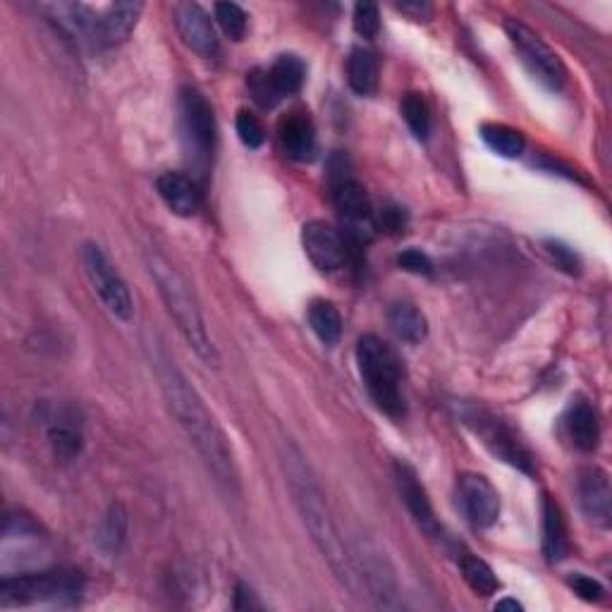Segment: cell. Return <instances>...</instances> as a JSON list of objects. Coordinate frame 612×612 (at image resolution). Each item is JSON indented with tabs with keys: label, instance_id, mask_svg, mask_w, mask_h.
Masks as SVG:
<instances>
[{
	"label": "cell",
	"instance_id": "1",
	"mask_svg": "<svg viewBox=\"0 0 612 612\" xmlns=\"http://www.w3.org/2000/svg\"><path fill=\"white\" fill-rule=\"evenodd\" d=\"M153 364H156V376L165 404H168L177 426L185 431V436L195 445V450L203 459V464L209 467L215 481L225 491L239 493V471L235 464V455L219 421H215L209 407L199 398V392L189 386L185 374L170 360L153 356Z\"/></svg>",
	"mask_w": 612,
	"mask_h": 612
},
{
	"label": "cell",
	"instance_id": "2",
	"mask_svg": "<svg viewBox=\"0 0 612 612\" xmlns=\"http://www.w3.org/2000/svg\"><path fill=\"white\" fill-rule=\"evenodd\" d=\"M283 469L292 501H295L297 513L306 531H309L314 545L318 548V553L323 555L330 572L336 574V579L344 589L356 596L362 589V584L360 577H356L352 557L340 539V531L336 527L333 515H330L321 486L316 483L309 464L304 462V455L292 443H287L283 450Z\"/></svg>",
	"mask_w": 612,
	"mask_h": 612
},
{
	"label": "cell",
	"instance_id": "3",
	"mask_svg": "<svg viewBox=\"0 0 612 612\" xmlns=\"http://www.w3.org/2000/svg\"><path fill=\"white\" fill-rule=\"evenodd\" d=\"M146 266L153 283L158 287V295L165 304V309H168V314L173 316L177 330H180L189 348L195 350L199 360H203L207 364L211 366L219 364V354H215V348L209 338L199 299L195 295V290H191L189 280L177 271V268L165 259L161 251L149 249Z\"/></svg>",
	"mask_w": 612,
	"mask_h": 612
},
{
	"label": "cell",
	"instance_id": "4",
	"mask_svg": "<svg viewBox=\"0 0 612 612\" xmlns=\"http://www.w3.org/2000/svg\"><path fill=\"white\" fill-rule=\"evenodd\" d=\"M356 364L368 398L382 414L402 419L407 414V400L402 390L400 356L386 340L378 336H364L356 342Z\"/></svg>",
	"mask_w": 612,
	"mask_h": 612
},
{
	"label": "cell",
	"instance_id": "5",
	"mask_svg": "<svg viewBox=\"0 0 612 612\" xmlns=\"http://www.w3.org/2000/svg\"><path fill=\"white\" fill-rule=\"evenodd\" d=\"M84 593V577L74 569H50L5 577L0 581V605H72Z\"/></svg>",
	"mask_w": 612,
	"mask_h": 612
},
{
	"label": "cell",
	"instance_id": "6",
	"mask_svg": "<svg viewBox=\"0 0 612 612\" xmlns=\"http://www.w3.org/2000/svg\"><path fill=\"white\" fill-rule=\"evenodd\" d=\"M177 113H180V132L187 156L203 168L211 163L215 142H219V125H215L209 98L197 86H183L180 98H177Z\"/></svg>",
	"mask_w": 612,
	"mask_h": 612
},
{
	"label": "cell",
	"instance_id": "7",
	"mask_svg": "<svg viewBox=\"0 0 612 612\" xmlns=\"http://www.w3.org/2000/svg\"><path fill=\"white\" fill-rule=\"evenodd\" d=\"M459 416H462V424H467L471 431L476 433L481 438V443L497 457L507 462L509 467H515L525 474H533V455L529 452V448L517 433L509 428L503 419H497L486 407H476V404H464L459 410Z\"/></svg>",
	"mask_w": 612,
	"mask_h": 612
},
{
	"label": "cell",
	"instance_id": "8",
	"mask_svg": "<svg viewBox=\"0 0 612 612\" xmlns=\"http://www.w3.org/2000/svg\"><path fill=\"white\" fill-rule=\"evenodd\" d=\"M505 32L509 44L515 48V54L521 60V66L529 70L533 80L543 84L545 89H551V92H560L567 82V70L555 50L519 20H507Z\"/></svg>",
	"mask_w": 612,
	"mask_h": 612
},
{
	"label": "cell",
	"instance_id": "9",
	"mask_svg": "<svg viewBox=\"0 0 612 612\" xmlns=\"http://www.w3.org/2000/svg\"><path fill=\"white\" fill-rule=\"evenodd\" d=\"M82 263L89 283H92L94 292L98 295L101 304L108 309V314L122 323H130L134 318L132 292L127 287L122 275L118 273V268H115L113 261L108 259V254L98 245H94V242H86L82 247Z\"/></svg>",
	"mask_w": 612,
	"mask_h": 612
},
{
	"label": "cell",
	"instance_id": "10",
	"mask_svg": "<svg viewBox=\"0 0 612 612\" xmlns=\"http://www.w3.org/2000/svg\"><path fill=\"white\" fill-rule=\"evenodd\" d=\"M330 197H333L342 219L354 225V229L372 225V199H368L364 185L350 173L344 161H333V165H330Z\"/></svg>",
	"mask_w": 612,
	"mask_h": 612
},
{
	"label": "cell",
	"instance_id": "11",
	"mask_svg": "<svg viewBox=\"0 0 612 612\" xmlns=\"http://www.w3.org/2000/svg\"><path fill=\"white\" fill-rule=\"evenodd\" d=\"M457 501L464 517L476 529H491L501 517V495L493 489V483L483 476L467 471L457 479Z\"/></svg>",
	"mask_w": 612,
	"mask_h": 612
},
{
	"label": "cell",
	"instance_id": "12",
	"mask_svg": "<svg viewBox=\"0 0 612 612\" xmlns=\"http://www.w3.org/2000/svg\"><path fill=\"white\" fill-rule=\"evenodd\" d=\"M395 483H398L400 497L407 513L412 515L414 525L424 531L428 539H443V527L436 517V509L431 505L424 483H421L416 469L410 462H404V459L395 462Z\"/></svg>",
	"mask_w": 612,
	"mask_h": 612
},
{
	"label": "cell",
	"instance_id": "13",
	"mask_svg": "<svg viewBox=\"0 0 612 612\" xmlns=\"http://www.w3.org/2000/svg\"><path fill=\"white\" fill-rule=\"evenodd\" d=\"M302 247L321 273L340 271L350 257L348 242L333 225L323 221H311L302 227Z\"/></svg>",
	"mask_w": 612,
	"mask_h": 612
},
{
	"label": "cell",
	"instance_id": "14",
	"mask_svg": "<svg viewBox=\"0 0 612 612\" xmlns=\"http://www.w3.org/2000/svg\"><path fill=\"white\" fill-rule=\"evenodd\" d=\"M46 438L58 462H74L84 450V431L80 414H76L72 407H56V410L46 416Z\"/></svg>",
	"mask_w": 612,
	"mask_h": 612
},
{
	"label": "cell",
	"instance_id": "15",
	"mask_svg": "<svg viewBox=\"0 0 612 612\" xmlns=\"http://www.w3.org/2000/svg\"><path fill=\"white\" fill-rule=\"evenodd\" d=\"M173 22L177 27V34L185 42L187 48L195 50L201 58H215L219 56V38H215V30L209 20L207 12L197 3H177L173 8Z\"/></svg>",
	"mask_w": 612,
	"mask_h": 612
},
{
	"label": "cell",
	"instance_id": "16",
	"mask_svg": "<svg viewBox=\"0 0 612 612\" xmlns=\"http://www.w3.org/2000/svg\"><path fill=\"white\" fill-rule=\"evenodd\" d=\"M577 495L586 519L593 521L596 527L608 529L612 519V491L608 471L601 467H586L577 479Z\"/></svg>",
	"mask_w": 612,
	"mask_h": 612
},
{
	"label": "cell",
	"instance_id": "17",
	"mask_svg": "<svg viewBox=\"0 0 612 612\" xmlns=\"http://www.w3.org/2000/svg\"><path fill=\"white\" fill-rule=\"evenodd\" d=\"M144 3H113L96 12L94 22V46L113 48L120 46L137 27Z\"/></svg>",
	"mask_w": 612,
	"mask_h": 612
},
{
	"label": "cell",
	"instance_id": "18",
	"mask_svg": "<svg viewBox=\"0 0 612 612\" xmlns=\"http://www.w3.org/2000/svg\"><path fill=\"white\" fill-rule=\"evenodd\" d=\"M278 139L285 156L292 161H311L316 153V127L309 113L292 110L278 122Z\"/></svg>",
	"mask_w": 612,
	"mask_h": 612
},
{
	"label": "cell",
	"instance_id": "19",
	"mask_svg": "<svg viewBox=\"0 0 612 612\" xmlns=\"http://www.w3.org/2000/svg\"><path fill=\"white\" fill-rule=\"evenodd\" d=\"M364 567H362V581L366 586L368 596L378 608H400L398 601V584H395L392 569L388 567L386 557H380L374 548H364Z\"/></svg>",
	"mask_w": 612,
	"mask_h": 612
},
{
	"label": "cell",
	"instance_id": "20",
	"mask_svg": "<svg viewBox=\"0 0 612 612\" xmlns=\"http://www.w3.org/2000/svg\"><path fill=\"white\" fill-rule=\"evenodd\" d=\"M156 191L165 207L180 219H191L201 207V191L185 173H163L156 180Z\"/></svg>",
	"mask_w": 612,
	"mask_h": 612
},
{
	"label": "cell",
	"instance_id": "21",
	"mask_svg": "<svg viewBox=\"0 0 612 612\" xmlns=\"http://www.w3.org/2000/svg\"><path fill=\"white\" fill-rule=\"evenodd\" d=\"M565 431L574 448L581 452H593L601 443V421L591 402L579 400L569 407L565 414Z\"/></svg>",
	"mask_w": 612,
	"mask_h": 612
},
{
	"label": "cell",
	"instance_id": "22",
	"mask_svg": "<svg viewBox=\"0 0 612 612\" xmlns=\"http://www.w3.org/2000/svg\"><path fill=\"white\" fill-rule=\"evenodd\" d=\"M569 551L563 509L551 495L543 497V555L548 563H560Z\"/></svg>",
	"mask_w": 612,
	"mask_h": 612
},
{
	"label": "cell",
	"instance_id": "23",
	"mask_svg": "<svg viewBox=\"0 0 612 612\" xmlns=\"http://www.w3.org/2000/svg\"><path fill=\"white\" fill-rule=\"evenodd\" d=\"M348 82L354 94L360 96H374L378 92L380 82V66L374 50L364 46L352 48L348 58Z\"/></svg>",
	"mask_w": 612,
	"mask_h": 612
},
{
	"label": "cell",
	"instance_id": "24",
	"mask_svg": "<svg viewBox=\"0 0 612 612\" xmlns=\"http://www.w3.org/2000/svg\"><path fill=\"white\" fill-rule=\"evenodd\" d=\"M266 76H268V84H271L275 96L283 101L285 96L297 94L302 89L304 76H306V66L299 56L283 54L273 60L271 68H266Z\"/></svg>",
	"mask_w": 612,
	"mask_h": 612
},
{
	"label": "cell",
	"instance_id": "25",
	"mask_svg": "<svg viewBox=\"0 0 612 612\" xmlns=\"http://www.w3.org/2000/svg\"><path fill=\"white\" fill-rule=\"evenodd\" d=\"M388 323L392 328V333L398 336L402 342L419 344V342H424L428 336L426 316L410 302H395L388 309Z\"/></svg>",
	"mask_w": 612,
	"mask_h": 612
},
{
	"label": "cell",
	"instance_id": "26",
	"mask_svg": "<svg viewBox=\"0 0 612 612\" xmlns=\"http://www.w3.org/2000/svg\"><path fill=\"white\" fill-rule=\"evenodd\" d=\"M309 326L316 333V338L321 340L328 348H333V344L340 342L342 338V316L338 311V306L333 302H326V299H316L309 306Z\"/></svg>",
	"mask_w": 612,
	"mask_h": 612
},
{
	"label": "cell",
	"instance_id": "27",
	"mask_svg": "<svg viewBox=\"0 0 612 612\" xmlns=\"http://www.w3.org/2000/svg\"><path fill=\"white\" fill-rule=\"evenodd\" d=\"M481 139L491 151H495L497 156L503 158H519L527 149L525 134L515 130V127H507L501 122L481 125Z\"/></svg>",
	"mask_w": 612,
	"mask_h": 612
},
{
	"label": "cell",
	"instance_id": "28",
	"mask_svg": "<svg viewBox=\"0 0 612 612\" xmlns=\"http://www.w3.org/2000/svg\"><path fill=\"white\" fill-rule=\"evenodd\" d=\"M459 572H462L467 586L476 596L486 598V596L497 593V589H501V581H497L491 565L483 563V560L476 555L464 553L462 557H459Z\"/></svg>",
	"mask_w": 612,
	"mask_h": 612
},
{
	"label": "cell",
	"instance_id": "29",
	"mask_svg": "<svg viewBox=\"0 0 612 612\" xmlns=\"http://www.w3.org/2000/svg\"><path fill=\"white\" fill-rule=\"evenodd\" d=\"M125 539H127V509L120 503H113L104 519V527H101L98 541L108 553H118Z\"/></svg>",
	"mask_w": 612,
	"mask_h": 612
},
{
	"label": "cell",
	"instance_id": "30",
	"mask_svg": "<svg viewBox=\"0 0 612 612\" xmlns=\"http://www.w3.org/2000/svg\"><path fill=\"white\" fill-rule=\"evenodd\" d=\"M402 118L412 130V134L424 142L431 132V108L426 98L421 94H407L402 98Z\"/></svg>",
	"mask_w": 612,
	"mask_h": 612
},
{
	"label": "cell",
	"instance_id": "31",
	"mask_svg": "<svg viewBox=\"0 0 612 612\" xmlns=\"http://www.w3.org/2000/svg\"><path fill=\"white\" fill-rule=\"evenodd\" d=\"M215 22L221 24V30L227 38L233 42H242L247 34V12L242 10L237 3H219L213 8Z\"/></svg>",
	"mask_w": 612,
	"mask_h": 612
},
{
	"label": "cell",
	"instance_id": "32",
	"mask_svg": "<svg viewBox=\"0 0 612 612\" xmlns=\"http://www.w3.org/2000/svg\"><path fill=\"white\" fill-rule=\"evenodd\" d=\"M235 127H237L239 142L245 144V146H249V149H259V146L266 142L263 125H261V120H259L254 113H249V110H239V113H237V120H235Z\"/></svg>",
	"mask_w": 612,
	"mask_h": 612
},
{
	"label": "cell",
	"instance_id": "33",
	"mask_svg": "<svg viewBox=\"0 0 612 612\" xmlns=\"http://www.w3.org/2000/svg\"><path fill=\"white\" fill-rule=\"evenodd\" d=\"M354 30L364 38H376L380 32V12L374 3H356L354 5Z\"/></svg>",
	"mask_w": 612,
	"mask_h": 612
},
{
	"label": "cell",
	"instance_id": "34",
	"mask_svg": "<svg viewBox=\"0 0 612 612\" xmlns=\"http://www.w3.org/2000/svg\"><path fill=\"white\" fill-rule=\"evenodd\" d=\"M247 86H249V92H251V98L257 101V104L261 108H275L280 104V98L275 96V92L271 89V84H268V76H266V70H254L247 74Z\"/></svg>",
	"mask_w": 612,
	"mask_h": 612
},
{
	"label": "cell",
	"instance_id": "35",
	"mask_svg": "<svg viewBox=\"0 0 612 612\" xmlns=\"http://www.w3.org/2000/svg\"><path fill=\"white\" fill-rule=\"evenodd\" d=\"M567 586L586 603H598L605 593L601 581H596L593 577H586V574H572L567 579Z\"/></svg>",
	"mask_w": 612,
	"mask_h": 612
},
{
	"label": "cell",
	"instance_id": "36",
	"mask_svg": "<svg viewBox=\"0 0 612 612\" xmlns=\"http://www.w3.org/2000/svg\"><path fill=\"white\" fill-rule=\"evenodd\" d=\"M398 266L407 273L414 275H431L433 273V261L426 251L421 249H404L398 257Z\"/></svg>",
	"mask_w": 612,
	"mask_h": 612
},
{
	"label": "cell",
	"instance_id": "37",
	"mask_svg": "<svg viewBox=\"0 0 612 612\" xmlns=\"http://www.w3.org/2000/svg\"><path fill=\"white\" fill-rule=\"evenodd\" d=\"M545 251L551 254L553 257V261L563 268V271H567V273H579L581 271V261H579V257H577V251L574 249H569V247H565L563 242H545Z\"/></svg>",
	"mask_w": 612,
	"mask_h": 612
},
{
	"label": "cell",
	"instance_id": "38",
	"mask_svg": "<svg viewBox=\"0 0 612 612\" xmlns=\"http://www.w3.org/2000/svg\"><path fill=\"white\" fill-rule=\"evenodd\" d=\"M235 608H237V610L261 608V605L257 603V598H254V591L249 589L247 584H237V589H235Z\"/></svg>",
	"mask_w": 612,
	"mask_h": 612
},
{
	"label": "cell",
	"instance_id": "39",
	"mask_svg": "<svg viewBox=\"0 0 612 612\" xmlns=\"http://www.w3.org/2000/svg\"><path fill=\"white\" fill-rule=\"evenodd\" d=\"M398 10H402V12H419V17L431 15V5H426V3H407V5H398Z\"/></svg>",
	"mask_w": 612,
	"mask_h": 612
},
{
	"label": "cell",
	"instance_id": "40",
	"mask_svg": "<svg viewBox=\"0 0 612 612\" xmlns=\"http://www.w3.org/2000/svg\"><path fill=\"white\" fill-rule=\"evenodd\" d=\"M495 608H497V610H503V608H513V610H521V605H519L517 601H501V603H497Z\"/></svg>",
	"mask_w": 612,
	"mask_h": 612
}]
</instances>
